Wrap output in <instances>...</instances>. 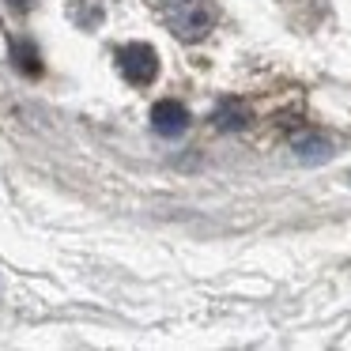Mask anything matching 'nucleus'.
I'll return each instance as SVG.
<instances>
[{
    "label": "nucleus",
    "instance_id": "1",
    "mask_svg": "<svg viewBox=\"0 0 351 351\" xmlns=\"http://www.w3.org/2000/svg\"><path fill=\"white\" fill-rule=\"evenodd\" d=\"M159 19L182 42H204L215 27L212 0H159Z\"/></svg>",
    "mask_w": 351,
    "mask_h": 351
},
{
    "label": "nucleus",
    "instance_id": "2",
    "mask_svg": "<svg viewBox=\"0 0 351 351\" xmlns=\"http://www.w3.org/2000/svg\"><path fill=\"white\" fill-rule=\"evenodd\" d=\"M114 61H117V72H121L132 87H147L155 76H159V53H155L152 46H144V42L121 46L114 53Z\"/></svg>",
    "mask_w": 351,
    "mask_h": 351
},
{
    "label": "nucleus",
    "instance_id": "3",
    "mask_svg": "<svg viewBox=\"0 0 351 351\" xmlns=\"http://www.w3.org/2000/svg\"><path fill=\"white\" fill-rule=\"evenodd\" d=\"M152 129L159 132V136H182V132L189 129V110L174 99L155 102L152 106Z\"/></svg>",
    "mask_w": 351,
    "mask_h": 351
},
{
    "label": "nucleus",
    "instance_id": "4",
    "mask_svg": "<svg viewBox=\"0 0 351 351\" xmlns=\"http://www.w3.org/2000/svg\"><path fill=\"white\" fill-rule=\"evenodd\" d=\"M212 121H215L219 132H238V129H245V125L253 121V110L245 106L242 99H223L219 106H215Z\"/></svg>",
    "mask_w": 351,
    "mask_h": 351
},
{
    "label": "nucleus",
    "instance_id": "5",
    "mask_svg": "<svg viewBox=\"0 0 351 351\" xmlns=\"http://www.w3.org/2000/svg\"><path fill=\"white\" fill-rule=\"evenodd\" d=\"M12 57H16V69H19V72H27V76H38V72H42L38 49H34L31 42L16 38V42H12Z\"/></svg>",
    "mask_w": 351,
    "mask_h": 351
},
{
    "label": "nucleus",
    "instance_id": "6",
    "mask_svg": "<svg viewBox=\"0 0 351 351\" xmlns=\"http://www.w3.org/2000/svg\"><path fill=\"white\" fill-rule=\"evenodd\" d=\"M291 147H295L298 155H306V159H310V155H325L328 152V140L321 136V132H313V129H302V132H295V136H291Z\"/></svg>",
    "mask_w": 351,
    "mask_h": 351
},
{
    "label": "nucleus",
    "instance_id": "7",
    "mask_svg": "<svg viewBox=\"0 0 351 351\" xmlns=\"http://www.w3.org/2000/svg\"><path fill=\"white\" fill-rule=\"evenodd\" d=\"M8 4H12V8H19V12H23V8H31V0H8Z\"/></svg>",
    "mask_w": 351,
    "mask_h": 351
}]
</instances>
